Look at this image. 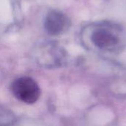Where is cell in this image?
<instances>
[{"mask_svg": "<svg viewBox=\"0 0 126 126\" xmlns=\"http://www.w3.org/2000/svg\"><path fill=\"white\" fill-rule=\"evenodd\" d=\"M13 95L27 104L35 103L40 97L41 89L35 80L30 77H21L14 80L11 85Z\"/></svg>", "mask_w": 126, "mask_h": 126, "instance_id": "cell-2", "label": "cell"}, {"mask_svg": "<svg viewBox=\"0 0 126 126\" xmlns=\"http://www.w3.org/2000/svg\"><path fill=\"white\" fill-rule=\"evenodd\" d=\"M83 45L90 50L100 53H114L126 45L124 30L117 24L96 22L86 26L81 32Z\"/></svg>", "mask_w": 126, "mask_h": 126, "instance_id": "cell-1", "label": "cell"}, {"mask_svg": "<svg viewBox=\"0 0 126 126\" xmlns=\"http://www.w3.org/2000/svg\"><path fill=\"white\" fill-rule=\"evenodd\" d=\"M69 24V20L63 13L57 10H52L47 15L44 26L49 34L58 35L68 28Z\"/></svg>", "mask_w": 126, "mask_h": 126, "instance_id": "cell-3", "label": "cell"}, {"mask_svg": "<svg viewBox=\"0 0 126 126\" xmlns=\"http://www.w3.org/2000/svg\"><path fill=\"white\" fill-rule=\"evenodd\" d=\"M15 122L16 117L12 111L0 107V126H13Z\"/></svg>", "mask_w": 126, "mask_h": 126, "instance_id": "cell-4", "label": "cell"}]
</instances>
